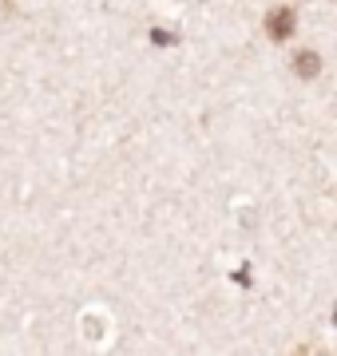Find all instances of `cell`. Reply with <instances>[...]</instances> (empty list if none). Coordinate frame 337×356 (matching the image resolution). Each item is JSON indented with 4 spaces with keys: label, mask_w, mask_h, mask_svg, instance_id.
I'll use <instances>...</instances> for the list:
<instances>
[{
    "label": "cell",
    "mask_w": 337,
    "mask_h": 356,
    "mask_svg": "<svg viewBox=\"0 0 337 356\" xmlns=\"http://www.w3.org/2000/svg\"><path fill=\"white\" fill-rule=\"evenodd\" d=\"M266 36H270L274 44H282V40L294 36V13H290V8H274V13L266 16Z\"/></svg>",
    "instance_id": "obj_1"
},
{
    "label": "cell",
    "mask_w": 337,
    "mask_h": 356,
    "mask_svg": "<svg viewBox=\"0 0 337 356\" xmlns=\"http://www.w3.org/2000/svg\"><path fill=\"white\" fill-rule=\"evenodd\" d=\"M294 72H298V79H313V76H318V72H322L318 51H298V56H294Z\"/></svg>",
    "instance_id": "obj_2"
}]
</instances>
